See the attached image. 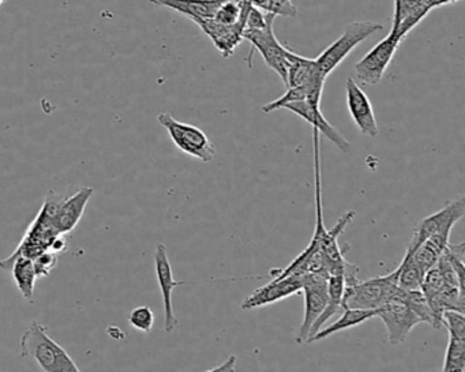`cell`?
<instances>
[{
  "label": "cell",
  "instance_id": "obj_30",
  "mask_svg": "<svg viewBox=\"0 0 465 372\" xmlns=\"http://www.w3.org/2000/svg\"><path fill=\"white\" fill-rule=\"evenodd\" d=\"M107 334L111 338L116 339V341H119V339H124V331H122L121 328H116V326H108Z\"/></svg>",
  "mask_w": 465,
  "mask_h": 372
},
{
  "label": "cell",
  "instance_id": "obj_7",
  "mask_svg": "<svg viewBox=\"0 0 465 372\" xmlns=\"http://www.w3.org/2000/svg\"><path fill=\"white\" fill-rule=\"evenodd\" d=\"M92 187H81L75 194L62 201L47 200L43 208L50 216L51 222L59 235H66L75 230L85 213L86 205L94 195Z\"/></svg>",
  "mask_w": 465,
  "mask_h": 372
},
{
  "label": "cell",
  "instance_id": "obj_5",
  "mask_svg": "<svg viewBox=\"0 0 465 372\" xmlns=\"http://www.w3.org/2000/svg\"><path fill=\"white\" fill-rule=\"evenodd\" d=\"M276 15H271L268 24L262 29L249 31L244 29L243 40L252 43V47L261 54L266 66L273 70L282 83H287L288 69L291 66V53L292 51L280 44L273 31V23Z\"/></svg>",
  "mask_w": 465,
  "mask_h": 372
},
{
  "label": "cell",
  "instance_id": "obj_26",
  "mask_svg": "<svg viewBox=\"0 0 465 372\" xmlns=\"http://www.w3.org/2000/svg\"><path fill=\"white\" fill-rule=\"evenodd\" d=\"M127 320H129L130 326L134 328L135 330L149 333L153 328L154 312L152 311L151 307L140 306L130 312Z\"/></svg>",
  "mask_w": 465,
  "mask_h": 372
},
{
  "label": "cell",
  "instance_id": "obj_13",
  "mask_svg": "<svg viewBox=\"0 0 465 372\" xmlns=\"http://www.w3.org/2000/svg\"><path fill=\"white\" fill-rule=\"evenodd\" d=\"M301 290L302 276L292 274V276L282 277V279H273V281L258 288L252 295L247 296L242 303V308L252 309L269 306L276 301L284 300Z\"/></svg>",
  "mask_w": 465,
  "mask_h": 372
},
{
  "label": "cell",
  "instance_id": "obj_31",
  "mask_svg": "<svg viewBox=\"0 0 465 372\" xmlns=\"http://www.w3.org/2000/svg\"><path fill=\"white\" fill-rule=\"evenodd\" d=\"M457 2H461V0H427V4L432 10L446 6V5L457 4Z\"/></svg>",
  "mask_w": 465,
  "mask_h": 372
},
{
  "label": "cell",
  "instance_id": "obj_17",
  "mask_svg": "<svg viewBox=\"0 0 465 372\" xmlns=\"http://www.w3.org/2000/svg\"><path fill=\"white\" fill-rule=\"evenodd\" d=\"M0 268L12 271L13 279L25 300L34 301L37 273L32 258L17 255L0 260Z\"/></svg>",
  "mask_w": 465,
  "mask_h": 372
},
{
  "label": "cell",
  "instance_id": "obj_12",
  "mask_svg": "<svg viewBox=\"0 0 465 372\" xmlns=\"http://www.w3.org/2000/svg\"><path fill=\"white\" fill-rule=\"evenodd\" d=\"M345 94H347V99H345L347 100V108L353 123L361 130V134L372 138L377 137L380 129H378L371 102L352 78H348L347 83H345Z\"/></svg>",
  "mask_w": 465,
  "mask_h": 372
},
{
  "label": "cell",
  "instance_id": "obj_14",
  "mask_svg": "<svg viewBox=\"0 0 465 372\" xmlns=\"http://www.w3.org/2000/svg\"><path fill=\"white\" fill-rule=\"evenodd\" d=\"M282 108L291 111V113L298 115L299 118L306 121L307 123L312 124L314 129L320 132V134H323V137L328 138L342 153H350L351 149H352L350 141H348L336 127L331 126V124L326 121L325 116L321 113V107L310 104L307 100H301V102L288 103V104H285Z\"/></svg>",
  "mask_w": 465,
  "mask_h": 372
},
{
  "label": "cell",
  "instance_id": "obj_10",
  "mask_svg": "<svg viewBox=\"0 0 465 372\" xmlns=\"http://www.w3.org/2000/svg\"><path fill=\"white\" fill-rule=\"evenodd\" d=\"M465 216V200L464 197L456 198L446 203L445 208L440 209L437 213L421 220L415 233L411 238L408 244L407 252H412L421 241L426 240L430 235L438 232H451L454 225Z\"/></svg>",
  "mask_w": 465,
  "mask_h": 372
},
{
  "label": "cell",
  "instance_id": "obj_29",
  "mask_svg": "<svg viewBox=\"0 0 465 372\" xmlns=\"http://www.w3.org/2000/svg\"><path fill=\"white\" fill-rule=\"evenodd\" d=\"M236 356H231L225 363L222 366L216 367V368L211 369V371H235Z\"/></svg>",
  "mask_w": 465,
  "mask_h": 372
},
{
  "label": "cell",
  "instance_id": "obj_28",
  "mask_svg": "<svg viewBox=\"0 0 465 372\" xmlns=\"http://www.w3.org/2000/svg\"><path fill=\"white\" fill-rule=\"evenodd\" d=\"M34 262L37 277H45L55 269L56 263H58V254L45 250V252L35 258Z\"/></svg>",
  "mask_w": 465,
  "mask_h": 372
},
{
  "label": "cell",
  "instance_id": "obj_6",
  "mask_svg": "<svg viewBox=\"0 0 465 372\" xmlns=\"http://www.w3.org/2000/svg\"><path fill=\"white\" fill-rule=\"evenodd\" d=\"M328 273L326 271H315L302 276V290L304 293V318L296 333V342L303 344L307 342L312 326L325 308L328 301Z\"/></svg>",
  "mask_w": 465,
  "mask_h": 372
},
{
  "label": "cell",
  "instance_id": "obj_20",
  "mask_svg": "<svg viewBox=\"0 0 465 372\" xmlns=\"http://www.w3.org/2000/svg\"><path fill=\"white\" fill-rule=\"evenodd\" d=\"M342 315L331 323V326L325 328L323 326L320 331L314 334L312 338H309V344L312 342L321 341V339L328 338V337L333 336V334L340 333V331L347 330V328H355V326L361 325L366 320L371 319L378 315V309H361V308H344L342 309Z\"/></svg>",
  "mask_w": 465,
  "mask_h": 372
},
{
  "label": "cell",
  "instance_id": "obj_22",
  "mask_svg": "<svg viewBox=\"0 0 465 372\" xmlns=\"http://www.w3.org/2000/svg\"><path fill=\"white\" fill-rule=\"evenodd\" d=\"M394 296L402 299L410 306V308L420 318L421 322L429 323L430 326L432 325V311L430 308L426 296L420 289L405 290L399 287Z\"/></svg>",
  "mask_w": 465,
  "mask_h": 372
},
{
  "label": "cell",
  "instance_id": "obj_27",
  "mask_svg": "<svg viewBox=\"0 0 465 372\" xmlns=\"http://www.w3.org/2000/svg\"><path fill=\"white\" fill-rule=\"evenodd\" d=\"M442 326L448 328L449 336L465 338L464 312L456 311V309H448V311L443 312Z\"/></svg>",
  "mask_w": 465,
  "mask_h": 372
},
{
  "label": "cell",
  "instance_id": "obj_11",
  "mask_svg": "<svg viewBox=\"0 0 465 372\" xmlns=\"http://www.w3.org/2000/svg\"><path fill=\"white\" fill-rule=\"evenodd\" d=\"M154 270H156L157 282L162 290L163 304H164V330L171 333L178 325L175 312H173V292L176 287L186 284L184 281H176L173 279V266L168 258L167 247L157 244L154 250Z\"/></svg>",
  "mask_w": 465,
  "mask_h": 372
},
{
  "label": "cell",
  "instance_id": "obj_32",
  "mask_svg": "<svg viewBox=\"0 0 465 372\" xmlns=\"http://www.w3.org/2000/svg\"><path fill=\"white\" fill-rule=\"evenodd\" d=\"M5 0H0V6H2V4H4Z\"/></svg>",
  "mask_w": 465,
  "mask_h": 372
},
{
  "label": "cell",
  "instance_id": "obj_19",
  "mask_svg": "<svg viewBox=\"0 0 465 372\" xmlns=\"http://www.w3.org/2000/svg\"><path fill=\"white\" fill-rule=\"evenodd\" d=\"M328 75L321 72L315 59L304 58L298 54L291 53V66L288 69L287 88L309 85L318 80H326Z\"/></svg>",
  "mask_w": 465,
  "mask_h": 372
},
{
  "label": "cell",
  "instance_id": "obj_9",
  "mask_svg": "<svg viewBox=\"0 0 465 372\" xmlns=\"http://www.w3.org/2000/svg\"><path fill=\"white\" fill-rule=\"evenodd\" d=\"M377 317L382 319L391 345L402 344L412 328L421 323L420 318L399 296H393L391 300L380 307Z\"/></svg>",
  "mask_w": 465,
  "mask_h": 372
},
{
  "label": "cell",
  "instance_id": "obj_2",
  "mask_svg": "<svg viewBox=\"0 0 465 372\" xmlns=\"http://www.w3.org/2000/svg\"><path fill=\"white\" fill-rule=\"evenodd\" d=\"M399 289V268L388 276L361 281L345 287L342 309H378L393 298Z\"/></svg>",
  "mask_w": 465,
  "mask_h": 372
},
{
  "label": "cell",
  "instance_id": "obj_4",
  "mask_svg": "<svg viewBox=\"0 0 465 372\" xmlns=\"http://www.w3.org/2000/svg\"><path fill=\"white\" fill-rule=\"evenodd\" d=\"M157 121L167 130L176 148L183 153L203 162H212L216 156V148L203 130L193 124L182 123L168 113H160Z\"/></svg>",
  "mask_w": 465,
  "mask_h": 372
},
{
  "label": "cell",
  "instance_id": "obj_21",
  "mask_svg": "<svg viewBox=\"0 0 465 372\" xmlns=\"http://www.w3.org/2000/svg\"><path fill=\"white\" fill-rule=\"evenodd\" d=\"M345 281L344 276L336 274V276H329L328 279V301H326L325 308L321 312L318 319L310 330L309 338H312L317 331L323 328L326 322L334 315L339 314L342 309V296H344ZM307 338V341H309Z\"/></svg>",
  "mask_w": 465,
  "mask_h": 372
},
{
  "label": "cell",
  "instance_id": "obj_8",
  "mask_svg": "<svg viewBox=\"0 0 465 372\" xmlns=\"http://www.w3.org/2000/svg\"><path fill=\"white\" fill-rule=\"evenodd\" d=\"M400 44H401V40L394 34H389L388 37L378 43L358 64H355L356 78L363 85L380 83L389 64L393 61Z\"/></svg>",
  "mask_w": 465,
  "mask_h": 372
},
{
  "label": "cell",
  "instance_id": "obj_25",
  "mask_svg": "<svg viewBox=\"0 0 465 372\" xmlns=\"http://www.w3.org/2000/svg\"><path fill=\"white\" fill-rule=\"evenodd\" d=\"M254 6L260 7L263 12L271 15H282V17H296L298 10L291 0H250Z\"/></svg>",
  "mask_w": 465,
  "mask_h": 372
},
{
  "label": "cell",
  "instance_id": "obj_15",
  "mask_svg": "<svg viewBox=\"0 0 465 372\" xmlns=\"http://www.w3.org/2000/svg\"><path fill=\"white\" fill-rule=\"evenodd\" d=\"M250 10V9H249ZM249 15V13H247ZM247 15H244L235 25H222L213 18L195 21L203 29V34L213 42L214 47L220 51L224 58H231L235 54L236 48L243 42V31L246 26Z\"/></svg>",
  "mask_w": 465,
  "mask_h": 372
},
{
  "label": "cell",
  "instance_id": "obj_23",
  "mask_svg": "<svg viewBox=\"0 0 465 372\" xmlns=\"http://www.w3.org/2000/svg\"><path fill=\"white\" fill-rule=\"evenodd\" d=\"M443 372L465 371V338L449 336L448 349H446Z\"/></svg>",
  "mask_w": 465,
  "mask_h": 372
},
{
  "label": "cell",
  "instance_id": "obj_3",
  "mask_svg": "<svg viewBox=\"0 0 465 372\" xmlns=\"http://www.w3.org/2000/svg\"><path fill=\"white\" fill-rule=\"evenodd\" d=\"M383 25L374 21H355L345 28L344 34L331 43L317 59L315 64L325 75L336 70L351 53L364 42L367 37L382 31Z\"/></svg>",
  "mask_w": 465,
  "mask_h": 372
},
{
  "label": "cell",
  "instance_id": "obj_1",
  "mask_svg": "<svg viewBox=\"0 0 465 372\" xmlns=\"http://www.w3.org/2000/svg\"><path fill=\"white\" fill-rule=\"evenodd\" d=\"M23 357H31L45 372H80L69 353L51 338L47 328L32 322L31 328L21 337Z\"/></svg>",
  "mask_w": 465,
  "mask_h": 372
},
{
  "label": "cell",
  "instance_id": "obj_18",
  "mask_svg": "<svg viewBox=\"0 0 465 372\" xmlns=\"http://www.w3.org/2000/svg\"><path fill=\"white\" fill-rule=\"evenodd\" d=\"M156 6L167 7L186 15L192 21L213 18L214 13L225 0H149Z\"/></svg>",
  "mask_w": 465,
  "mask_h": 372
},
{
  "label": "cell",
  "instance_id": "obj_24",
  "mask_svg": "<svg viewBox=\"0 0 465 372\" xmlns=\"http://www.w3.org/2000/svg\"><path fill=\"white\" fill-rule=\"evenodd\" d=\"M423 279V271L410 257L404 255V259L399 266V287L405 290L420 289Z\"/></svg>",
  "mask_w": 465,
  "mask_h": 372
},
{
  "label": "cell",
  "instance_id": "obj_16",
  "mask_svg": "<svg viewBox=\"0 0 465 372\" xmlns=\"http://www.w3.org/2000/svg\"><path fill=\"white\" fill-rule=\"evenodd\" d=\"M431 10L427 0H394L393 25L391 34L402 42Z\"/></svg>",
  "mask_w": 465,
  "mask_h": 372
}]
</instances>
